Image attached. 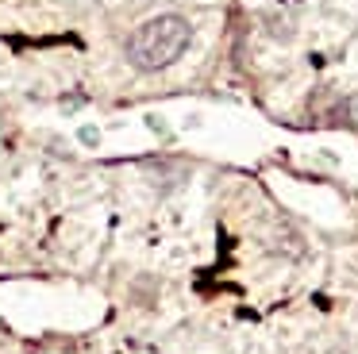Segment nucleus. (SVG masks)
Returning a JSON list of instances; mask_svg holds the SVG:
<instances>
[{
    "instance_id": "7ed1b4c3",
    "label": "nucleus",
    "mask_w": 358,
    "mask_h": 354,
    "mask_svg": "<svg viewBox=\"0 0 358 354\" xmlns=\"http://www.w3.org/2000/svg\"><path fill=\"white\" fill-rule=\"evenodd\" d=\"M96 139H101V135H96V127H85V131H81V143L96 146Z\"/></svg>"
},
{
    "instance_id": "f257e3e1",
    "label": "nucleus",
    "mask_w": 358,
    "mask_h": 354,
    "mask_svg": "<svg viewBox=\"0 0 358 354\" xmlns=\"http://www.w3.org/2000/svg\"><path fill=\"white\" fill-rule=\"evenodd\" d=\"M193 43V23L185 15H155V20L139 23L135 35L127 38V62L139 73H158V69L173 66Z\"/></svg>"
},
{
    "instance_id": "f03ea898",
    "label": "nucleus",
    "mask_w": 358,
    "mask_h": 354,
    "mask_svg": "<svg viewBox=\"0 0 358 354\" xmlns=\"http://www.w3.org/2000/svg\"><path fill=\"white\" fill-rule=\"evenodd\" d=\"M331 120L343 123V127H355L358 131V97H343L339 104L331 108Z\"/></svg>"
}]
</instances>
